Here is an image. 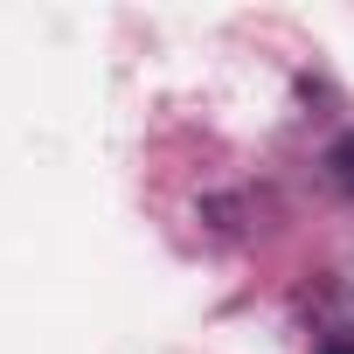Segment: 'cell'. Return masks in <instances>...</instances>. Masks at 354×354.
I'll return each instance as SVG.
<instances>
[{
  "label": "cell",
  "mask_w": 354,
  "mask_h": 354,
  "mask_svg": "<svg viewBox=\"0 0 354 354\" xmlns=\"http://www.w3.org/2000/svg\"><path fill=\"white\" fill-rule=\"evenodd\" d=\"M326 181H333L340 195H354V132H340V139L326 146Z\"/></svg>",
  "instance_id": "1"
},
{
  "label": "cell",
  "mask_w": 354,
  "mask_h": 354,
  "mask_svg": "<svg viewBox=\"0 0 354 354\" xmlns=\"http://www.w3.org/2000/svg\"><path fill=\"white\" fill-rule=\"evenodd\" d=\"M319 354H354V340H326V347H319Z\"/></svg>",
  "instance_id": "2"
}]
</instances>
